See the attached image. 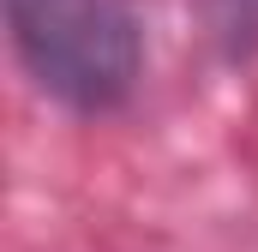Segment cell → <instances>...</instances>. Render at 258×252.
I'll list each match as a JSON object with an SVG mask.
<instances>
[{
    "label": "cell",
    "mask_w": 258,
    "mask_h": 252,
    "mask_svg": "<svg viewBox=\"0 0 258 252\" xmlns=\"http://www.w3.org/2000/svg\"><path fill=\"white\" fill-rule=\"evenodd\" d=\"M24 78L66 114H120L144 78V18L132 0H6Z\"/></svg>",
    "instance_id": "1"
},
{
    "label": "cell",
    "mask_w": 258,
    "mask_h": 252,
    "mask_svg": "<svg viewBox=\"0 0 258 252\" xmlns=\"http://www.w3.org/2000/svg\"><path fill=\"white\" fill-rule=\"evenodd\" d=\"M210 42L222 60H252L258 54V0H198Z\"/></svg>",
    "instance_id": "2"
}]
</instances>
